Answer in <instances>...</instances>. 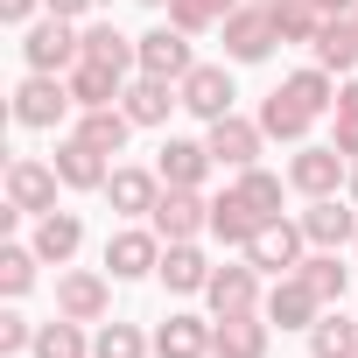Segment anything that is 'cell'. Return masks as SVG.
Masks as SVG:
<instances>
[{
  "instance_id": "35",
  "label": "cell",
  "mask_w": 358,
  "mask_h": 358,
  "mask_svg": "<svg viewBox=\"0 0 358 358\" xmlns=\"http://www.w3.org/2000/svg\"><path fill=\"white\" fill-rule=\"evenodd\" d=\"M36 267H43V253H36V246H0V295L22 302V295L36 288Z\"/></svg>"
},
{
  "instance_id": "22",
  "label": "cell",
  "mask_w": 358,
  "mask_h": 358,
  "mask_svg": "<svg viewBox=\"0 0 358 358\" xmlns=\"http://www.w3.org/2000/svg\"><path fill=\"white\" fill-rule=\"evenodd\" d=\"M316 64L330 71V78H351L358 71V22L351 15H323V29H316Z\"/></svg>"
},
{
  "instance_id": "20",
  "label": "cell",
  "mask_w": 358,
  "mask_h": 358,
  "mask_svg": "<svg viewBox=\"0 0 358 358\" xmlns=\"http://www.w3.org/2000/svg\"><path fill=\"white\" fill-rule=\"evenodd\" d=\"M50 162H57V176H64V190H106V183H113V162H106L92 141H78V134L57 141Z\"/></svg>"
},
{
  "instance_id": "1",
  "label": "cell",
  "mask_w": 358,
  "mask_h": 358,
  "mask_svg": "<svg viewBox=\"0 0 358 358\" xmlns=\"http://www.w3.org/2000/svg\"><path fill=\"white\" fill-rule=\"evenodd\" d=\"M78 113V99H71V78H57V71H29L22 85H15V127H29V134H50V127H64Z\"/></svg>"
},
{
  "instance_id": "27",
  "label": "cell",
  "mask_w": 358,
  "mask_h": 358,
  "mask_svg": "<svg viewBox=\"0 0 358 358\" xmlns=\"http://www.w3.org/2000/svg\"><path fill=\"white\" fill-rule=\"evenodd\" d=\"M253 232H260V218H253V204L239 197V190H225V197H211V239H225V246H253Z\"/></svg>"
},
{
  "instance_id": "48",
  "label": "cell",
  "mask_w": 358,
  "mask_h": 358,
  "mask_svg": "<svg viewBox=\"0 0 358 358\" xmlns=\"http://www.w3.org/2000/svg\"><path fill=\"white\" fill-rule=\"evenodd\" d=\"M351 22H358V15H351Z\"/></svg>"
},
{
  "instance_id": "2",
  "label": "cell",
  "mask_w": 358,
  "mask_h": 358,
  "mask_svg": "<svg viewBox=\"0 0 358 358\" xmlns=\"http://www.w3.org/2000/svg\"><path fill=\"white\" fill-rule=\"evenodd\" d=\"M22 57H29V71H57V78H71L78 71V57H85V36L64 22V15H36L29 29H22Z\"/></svg>"
},
{
  "instance_id": "37",
  "label": "cell",
  "mask_w": 358,
  "mask_h": 358,
  "mask_svg": "<svg viewBox=\"0 0 358 358\" xmlns=\"http://www.w3.org/2000/svg\"><path fill=\"white\" fill-rule=\"evenodd\" d=\"M232 190L253 204V218H260V225H274V218H281V176H267V169H246Z\"/></svg>"
},
{
  "instance_id": "36",
  "label": "cell",
  "mask_w": 358,
  "mask_h": 358,
  "mask_svg": "<svg viewBox=\"0 0 358 358\" xmlns=\"http://www.w3.org/2000/svg\"><path fill=\"white\" fill-rule=\"evenodd\" d=\"M232 8H239V0H169L162 15H169L176 29H183V36H204V29H218Z\"/></svg>"
},
{
  "instance_id": "46",
  "label": "cell",
  "mask_w": 358,
  "mask_h": 358,
  "mask_svg": "<svg viewBox=\"0 0 358 358\" xmlns=\"http://www.w3.org/2000/svg\"><path fill=\"white\" fill-rule=\"evenodd\" d=\"M141 8H169V0H141Z\"/></svg>"
},
{
  "instance_id": "6",
  "label": "cell",
  "mask_w": 358,
  "mask_h": 358,
  "mask_svg": "<svg viewBox=\"0 0 358 358\" xmlns=\"http://www.w3.org/2000/svg\"><path fill=\"white\" fill-rule=\"evenodd\" d=\"M260 120H239V113H225V120H211V134H204V148H211V162L218 169H232V176H246V169H260Z\"/></svg>"
},
{
  "instance_id": "41",
  "label": "cell",
  "mask_w": 358,
  "mask_h": 358,
  "mask_svg": "<svg viewBox=\"0 0 358 358\" xmlns=\"http://www.w3.org/2000/svg\"><path fill=\"white\" fill-rule=\"evenodd\" d=\"M330 148H337L344 162H358V120H344V113H337V134H330Z\"/></svg>"
},
{
  "instance_id": "3",
  "label": "cell",
  "mask_w": 358,
  "mask_h": 358,
  "mask_svg": "<svg viewBox=\"0 0 358 358\" xmlns=\"http://www.w3.org/2000/svg\"><path fill=\"white\" fill-rule=\"evenodd\" d=\"M351 183V162L330 148V141H302L295 148V162H288V190H302V197H337Z\"/></svg>"
},
{
  "instance_id": "13",
  "label": "cell",
  "mask_w": 358,
  "mask_h": 358,
  "mask_svg": "<svg viewBox=\"0 0 358 358\" xmlns=\"http://www.w3.org/2000/svg\"><path fill=\"white\" fill-rule=\"evenodd\" d=\"M260 316H267V323H281V330H309V323L323 316V295H316L302 274H274V288H267Z\"/></svg>"
},
{
  "instance_id": "47",
  "label": "cell",
  "mask_w": 358,
  "mask_h": 358,
  "mask_svg": "<svg viewBox=\"0 0 358 358\" xmlns=\"http://www.w3.org/2000/svg\"><path fill=\"white\" fill-rule=\"evenodd\" d=\"M260 8H267V0H260Z\"/></svg>"
},
{
  "instance_id": "30",
  "label": "cell",
  "mask_w": 358,
  "mask_h": 358,
  "mask_svg": "<svg viewBox=\"0 0 358 358\" xmlns=\"http://www.w3.org/2000/svg\"><path fill=\"white\" fill-rule=\"evenodd\" d=\"M127 134H134L127 106H92V113H78V141H92L99 155H120V148H127Z\"/></svg>"
},
{
  "instance_id": "45",
  "label": "cell",
  "mask_w": 358,
  "mask_h": 358,
  "mask_svg": "<svg viewBox=\"0 0 358 358\" xmlns=\"http://www.w3.org/2000/svg\"><path fill=\"white\" fill-rule=\"evenodd\" d=\"M344 197H351V204H358V162H351V183H344Z\"/></svg>"
},
{
  "instance_id": "15",
  "label": "cell",
  "mask_w": 358,
  "mask_h": 358,
  "mask_svg": "<svg viewBox=\"0 0 358 358\" xmlns=\"http://www.w3.org/2000/svg\"><path fill=\"white\" fill-rule=\"evenodd\" d=\"M302 232H309V246H358V204L351 197H309V211H302Z\"/></svg>"
},
{
  "instance_id": "29",
  "label": "cell",
  "mask_w": 358,
  "mask_h": 358,
  "mask_svg": "<svg viewBox=\"0 0 358 358\" xmlns=\"http://www.w3.org/2000/svg\"><path fill=\"white\" fill-rule=\"evenodd\" d=\"M85 57H92V64H113V71H127V78L141 71V43L120 36L113 22H92V29H85Z\"/></svg>"
},
{
  "instance_id": "4",
  "label": "cell",
  "mask_w": 358,
  "mask_h": 358,
  "mask_svg": "<svg viewBox=\"0 0 358 358\" xmlns=\"http://www.w3.org/2000/svg\"><path fill=\"white\" fill-rule=\"evenodd\" d=\"M57 162H36V155H15L8 162V211H22V218H43V211H57Z\"/></svg>"
},
{
  "instance_id": "18",
  "label": "cell",
  "mask_w": 358,
  "mask_h": 358,
  "mask_svg": "<svg viewBox=\"0 0 358 358\" xmlns=\"http://www.w3.org/2000/svg\"><path fill=\"white\" fill-rule=\"evenodd\" d=\"M267 316H211V358H267Z\"/></svg>"
},
{
  "instance_id": "38",
  "label": "cell",
  "mask_w": 358,
  "mask_h": 358,
  "mask_svg": "<svg viewBox=\"0 0 358 358\" xmlns=\"http://www.w3.org/2000/svg\"><path fill=\"white\" fill-rule=\"evenodd\" d=\"M92 358H148V337L134 323H99L92 330Z\"/></svg>"
},
{
  "instance_id": "25",
  "label": "cell",
  "mask_w": 358,
  "mask_h": 358,
  "mask_svg": "<svg viewBox=\"0 0 358 358\" xmlns=\"http://www.w3.org/2000/svg\"><path fill=\"white\" fill-rule=\"evenodd\" d=\"M309 127H316V113H309L302 99H288L281 85L260 99V134H267V141H309Z\"/></svg>"
},
{
  "instance_id": "42",
  "label": "cell",
  "mask_w": 358,
  "mask_h": 358,
  "mask_svg": "<svg viewBox=\"0 0 358 358\" xmlns=\"http://www.w3.org/2000/svg\"><path fill=\"white\" fill-rule=\"evenodd\" d=\"M337 113H344V120H358V78H344V85H337Z\"/></svg>"
},
{
  "instance_id": "43",
  "label": "cell",
  "mask_w": 358,
  "mask_h": 358,
  "mask_svg": "<svg viewBox=\"0 0 358 358\" xmlns=\"http://www.w3.org/2000/svg\"><path fill=\"white\" fill-rule=\"evenodd\" d=\"M50 15H64V22H85V15H92V0H50Z\"/></svg>"
},
{
  "instance_id": "23",
  "label": "cell",
  "mask_w": 358,
  "mask_h": 358,
  "mask_svg": "<svg viewBox=\"0 0 358 358\" xmlns=\"http://www.w3.org/2000/svg\"><path fill=\"white\" fill-rule=\"evenodd\" d=\"M29 246L43 253V267H71V253L85 246V225H78V211H43Z\"/></svg>"
},
{
  "instance_id": "8",
  "label": "cell",
  "mask_w": 358,
  "mask_h": 358,
  "mask_svg": "<svg viewBox=\"0 0 358 358\" xmlns=\"http://www.w3.org/2000/svg\"><path fill=\"white\" fill-rule=\"evenodd\" d=\"M148 225L162 232V246L197 239V232H211V197L204 190H162V204L148 211Z\"/></svg>"
},
{
  "instance_id": "31",
  "label": "cell",
  "mask_w": 358,
  "mask_h": 358,
  "mask_svg": "<svg viewBox=\"0 0 358 358\" xmlns=\"http://www.w3.org/2000/svg\"><path fill=\"white\" fill-rule=\"evenodd\" d=\"M295 274H302V281H309V288L323 295V309H337V302H344V288H351V267H344V260H337L330 246H316V253H309V260H302Z\"/></svg>"
},
{
  "instance_id": "24",
  "label": "cell",
  "mask_w": 358,
  "mask_h": 358,
  "mask_svg": "<svg viewBox=\"0 0 358 358\" xmlns=\"http://www.w3.org/2000/svg\"><path fill=\"white\" fill-rule=\"evenodd\" d=\"M120 92H127V71L78 57V71H71V99H78V113H92V106H120Z\"/></svg>"
},
{
  "instance_id": "44",
  "label": "cell",
  "mask_w": 358,
  "mask_h": 358,
  "mask_svg": "<svg viewBox=\"0 0 358 358\" xmlns=\"http://www.w3.org/2000/svg\"><path fill=\"white\" fill-rule=\"evenodd\" d=\"M323 15H358V0H316Z\"/></svg>"
},
{
  "instance_id": "10",
  "label": "cell",
  "mask_w": 358,
  "mask_h": 358,
  "mask_svg": "<svg viewBox=\"0 0 358 358\" xmlns=\"http://www.w3.org/2000/svg\"><path fill=\"white\" fill-rule=\"evenodd\" d=\"M106 309H113V274H92V267H71V274H57V316L106 323Z\"/></svg>"
},
{
  "instance_id": "33",
  "label": "cell",
  "mask_w": 358,
  "mask_h": 358,
  "mask_svg": "<svg viewBox=\"0 0 358 358\" xmlns=\"http://www.w3.org/2000/svg\"><path fill=\"white\" fill-rule=\"evenodd\" d=\"M36 358H92V337L78 316H57V323H36Z\"/></svg>"
},
{
  "instance_id": "9",
  "label": "cell",
  "mask_w": 358,
  "mask_h": 358,
  "mask_svg": "<svg viewBox=\"0 0 358 358\" xmlns=\"http://www.w3.org/2000/svg\"><path fill=\"white\" fill-rule=\"evenodd\" d=\"M211 316H253L267 295H260V267L253 260H232V267H211V288H204Z\"/></svg>"
},
{
  "instance_id": "11",
  "label": "cell",
  "mask_w": 358,
  "mask_h": 358,
  "mask_svg": "<svg viewBox=\"0 0 358 358\" xmlns=\"http://www.w3.org/2000/svg\"><path fill=\"white\" fill-rule=\"evenodd\" d=\"M134 43H141V71H148V78L183 85V78L197 71V57H190V36L176 29V22H162V29H148V36H134Z\"/></svg>"
},
{
  "instance_id": "19",
  "label": "cell",
  "mask_w": 358,
  "mask_h": 358,
  "mask_svg": "<svg viewBox=\"0 0 358 358\" xmlns=\"http://www.w3.org/2000/svg\"><path fill=\"white\" fill-rule=\"evenodd\" d=\"M155 281H162L169 295H204V288H211V260L197 253V239H176V246H162Z\"/></svg>"
},
{
  "instance_id": "16",
  "label": "cell",
  "mask_w": 358,
  "mask_h": 358,
  "mask_svg": "<svg viewBox=\"0 0 358 358\" xmlns=\"http://www.w3.org/2000/svg\"><path fill=\"white\" fill-rule=\"evenodd\" d=\"M232 99H239V92H232V71H225V64H197V71L183 78V113H197L204 127H211V120H225V113H232Z\"/></svg>"
},
{
  "instance_id": "21",
  "label": "cell",
  "mask_w": 358,
  "mask_h": 358,
  "mask_svg": "<svg viewBox=\"0 0 358 358\" xmlns=\"http://www.w3.org/2000/svg\"><path fill=\"white\" fill-rule=\"evenodd\" d=\"M162 169H113V183H106V197H113V211L120 218H148L155 204H162Z\"/></svg>"
},
{
  "instance_id": "5",
  "label": "cell",
  "mask_w": 358,
  "mask_h": 358,
  "mask_svg": "<svg viewBox=\"0 0 358 358\" xmlns=\"http://www.w3.org/2000/svg\"><path fill=\"white\" fill-rule=\"evenodd\" d=\"M218 29H225V57H232V64H267V50L281 43V36H274V15L260 8V0H239Z\"/></svg>"
},
{
  "instance_id": "40",
  "label": "cell",
  "mask_w": 358,
  "mask_h": 358,
  "mask_svg": "<svg viewBox=\"0 0 358 358\" xmlns=\"http://www.w3.org/2000/svg\"><path fill=\"white\" fill-rule=\"evenodd\" d=\"M36 8H50V0H0V22H8V29H29Z\"/></svg>"
},
{
  "instance_id": "17",
  "label": "cell",
  "mask_w": 358,
  "mask_h": 358,
  "mask_svg": "<svg viewBox=\"0 0 358 358\" xmlns=\"http://www.w3.org/2000/svg\"><path fill=\"white\" fill-rule=\"evenodd\" d=\"M155 169H162V183L169 190H204V176L218 169L204 141H162L155 148Z\"/></svg>"
},
{
  "instance_id": "32",
  "label": "cell",
  "mask_w": 358,
  "mask_h": 358,
  "mask_svg": "<svg viewBox=\"0 0 358 358\" xmlns=\"http://www.w3.org/2000/svg\"><path fill=\"white\" fill-rule=\"evenodd\" d=\"M281 92H288V99H302L316 120H323V113H337V78H330L323 64H309V71H288V78H281Z\"/></svg>"
},
{
  "instance_id": "34",
  "label": "cell",
  "mask_w": 358,
  "mask_h": 358,
  "mask_svg": "<svg viewBox=\"0 0 358 358\" xmlns=\"http://www.w3.org/2000/svg\"><path fill=\"white\" fill-rule=\"evenodd\" d=\"M267 15H274V36L281 43H316V29H323L316 0H267Z\"/></svg>"
},
{
  "instance_id": "28",
  "label": "cell",
  "mask_w": 358,
  "mask_h": 358,
  "mask_svg": "<svg viewBox=\"0 0 358 358\" xmlns=\"http://www.w3.org/2000/svg\"><path fill=\"white\" fill-rule=\"evenodd\" d=\"M309 358H358V316L323 309V316L309 323Z\"/></svg>"
},
{
  "instance_id": "12",
  "label": "cell",
  "mask_w": 358,
  "mask_h": 358,
  "mask_svg": "<svg viewBox=\"0 0 358 358\" xmlns=\"http://www.w3.org/2000/svg\"><path fill=\"white\" fill-rule=\"evenodd\" d=\"M155 267H162V232H155V225H148V232L127 225V232L106 239V274H113V281H141V274H155Z\"/></svg>"
},
{
  "instance_id": "26",
  "label": "cell",
  "mask_w": 358,
  "mask_h": 358,
  "mask_svg": "<svg viewBox=\"0 0 358 358\" xmlns=\"http://www.w3.org/2000/svg\"><path fill=\"white\" fill-rule=\"evenodd\" d=\"M211 351V323L190 316V309H176L162 330H155V358H204Z\"/></svg>"
},
{
  "instance_id": "14",
  "label": "cell",
  "mask_w": 358,
  "mask_h": 358,
  "mask_svg": "<svg viewBox=\"0 0 358 358\" xmlns=\"http://www.w3.org/2000/svg\"><path fill=\"white\" fill-rule=\"evenodd\" d=\"M120 106H127V120H134V127H169V113L183 106V85L134 71V78H127V92H120Z\"/></svg>"
},
{
  "instance_id": "39",
  "label": "cell",
  "mask_w": 358,
  "mask_h": 358,
  "mask_svg": "<svg viewBox=\"0 0 358 358\" xmlns=\"http://www.w3.org/2000/svg\"><path fill=\"white\" fill-rule=\"evenodd\" d=\"M15 351H36V323L22 309H0V358H15Z\"/></svg>"
},
{
  "instance_id": "7",
  "label": "cell",
  "mask_w": 358,
  "mask_h": 358,
  "mask_svg": "<svg viewBox=\"0 0 358 358\" xmlns=\"http://www.w3.org/2000/svg\"><path fill=\"white\" fill-rule=\"evenodd\" d=\"M302 246H309V232H302V218H274V225H260V232H253V246H246V260H253L260 274H295V267L309 260Z\"/></svg>"
}]
</instances>
